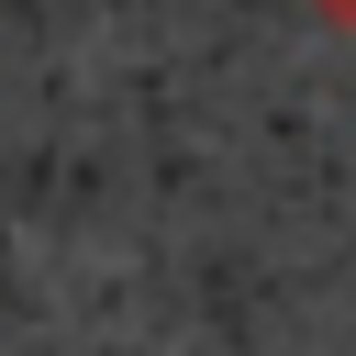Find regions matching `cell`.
I'll list each match as a JSON object with an SVG mask.
<instances>
[{
	"instance_id": "6da1fadb",
	"label": "cell",
	"mask_w": 356,
	"mask_h": 356,
	"mask_svg": "<svg viewBox=\"0 0 356 356\" xmlns=\"http://www.w3.org/2000/svg\"><path fill=\"white\" fill-rule=\"evenodd\" d=\"M312 22H334V33H356V0H300Z\"/></svg>"
}]
</instances>
